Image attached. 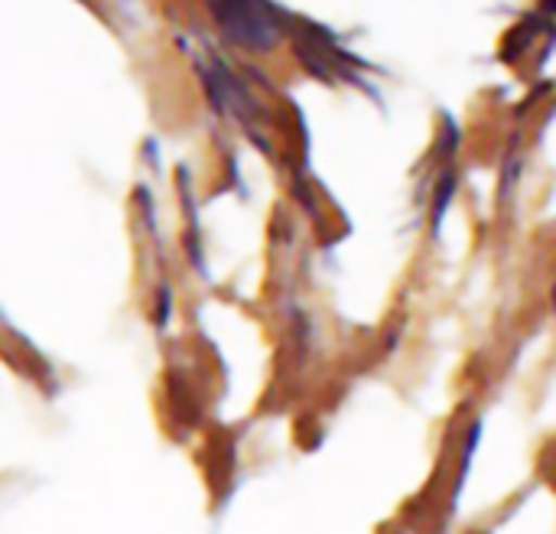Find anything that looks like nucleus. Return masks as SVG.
Returning a JSON list of instances; mask_svg holds the SVG:
<instances>
[{
  "instance_id": "1",
  "label": "nucleus",
  "mask_w": 556,
  "mask_h": 534,
  "mask_svg": "<svg viewBox=\"0 0 556 534\" xmlns=\"http://www.w3.org/2000/svg\"><path fill=\"white\" fill-rule=\"evenodd\" d=\"M218 33L248 52L274 49L287 33V16L270 0H208Z\"/></svg>"
}]
</instances>
